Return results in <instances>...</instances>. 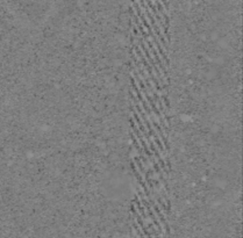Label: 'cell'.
<instances>
[{"label": "cell", "mask_w": 243, "mask_h": 238, "mask_svg": "<svg viewBox=\"0 0 243 238\" xmlns=\"http://www.w3.org/2000/svg\"><path fill=\"white\" fill-rule=\"evenodd\" d=\"M134 160H135V163H136V165L138 166L140 171L142 172V173H144V172H145V168H144V166H143V164H142V161H141V159H140L138 157H134Z\"/></svg>", "instance_id": "6da1fadb"}, {"label": "cell", "mask_w": 243, "mask_h": 238, "mask_svg": "<svg viewBox=\"0 0 243 238\" xmlns=\"http://www.w3.org/2000/svg\"><path fill=\"white\" fill-rule=\"evenodd\" d=\"M149 145H150V149H151V152H156V151H157V149L155 148V144L152 141H149Z\"/></svg>", "instance_id": "7a4b0ae2"}]
</instances>
